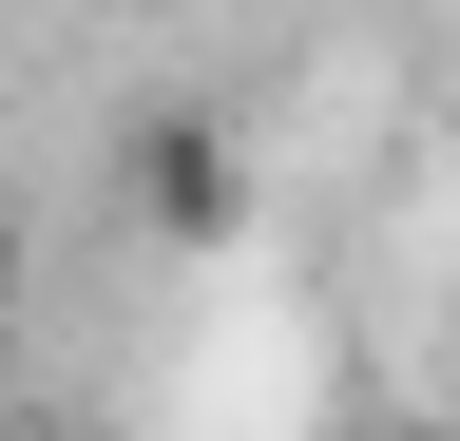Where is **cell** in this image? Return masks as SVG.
I'll list each match as a JSON object with an SVG mask.
<instances>
[{"mask_svg": "<svg viewBox=\"0 0 460 441\" xmlns=\"http://www.w3.org/2000/svg\"><path fill=\"white\" fill-rule=\"evenodd\" d=\"M0 441H58V422H0Z\"/></svg>", "mask_w": 460, "mask_h": 441, "instance_id": "cell-3", "label": "cell"}, {"mask_svg": "<svg viewBox=\"0 0 460 441\" xmlns=\"http://www.w3.org/2000/svg\"><path fill=\"white\" fill-rule=\"evenodd\" d=\"M115 173H135V231H172V250H230V231H250V173H230L211 116H135Z\"/></svg>", "mask_w": 460, "mask_h": 441, "instance_id": "cell-1", "label": "cell"}, {"mask_svg": "<svg viewBox=\"0 0 460 441\" xmlns=\"http://www.w3.org/2000/svg\"><path fill=\"white\" fill-rule=\"evenodd\" d=\"M402 441H460V422H402Z\"/></svg>", "mask_w": 460, "mask_h": 441, "instance_id": "cell-2", "label": "cell"}, {"mask_svg": "<svg viewBox=\"0 0 460 441\" xmlns=\"http://www.w3.org/2000/svg\"><path fill=\"white\" fill-rule=\"evenodd\" d=\"M441 422H460V403H441Z\"/></svg>", "mask_w": 460, "mask_h": 441, "instance_id": "cell-4", "label": "cell"}]
</instances>
